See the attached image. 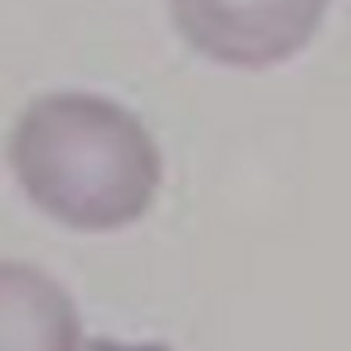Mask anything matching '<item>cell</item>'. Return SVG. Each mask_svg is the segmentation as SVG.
Here are the masks:
<instances>
[{"label":"cell","mask_w":351,"mask_h":351,"mask_svg":"<svg viewBox=\"0 0 351 351\" xmlns=\"http://www.w3.org/2000/svg\"><path fill=\"white\" fill-rule=\"evenodd\" d=\"M8 162L38 211L82 233L137 222L162 184V154L143 121L80 90L33 99L11 132Z\"/></svg>","instance_id":"1"},{"label":"cell","mask_w":351,"mask_h":351,"mask_svg":"<svg viewBox=\"0 0 351 351\" xmlns=\"http://www.w3.org/2000/svg\"><path fill=\"white\" fill-rule=\"evenodd\" d=\"M329 0H167L176 30L203 58L269 69L296 58L321 27Z\"/></svg>","instance_id":"2"},{"label":"cell","mask_w":351,"mask_h":351,"mask_svg":"<svg viewBox=\"0 0 351 351\" xmlns=\"http://www.w3.org/2000/svg\"><path fill=\"white\" fill-rule=\"evenodd\" d=\"M0 351H82L77 304L38 266L0 261Z\"/></svg>","instance_id":"3"},{"label":"cell","mask_w":351,"mask_h":351,"mask_svg":"<svg viewBox=\"0 0 351 351\" xmlns=\"http://www.w3.org/2000/svg\"><path fill=\"white\" fill-rule=\"evenodd\" d=\"M88 351H173L165 343H118L110 337H93L88 340Z\"/></svg>","instance_id":"4"}]
</instances>
